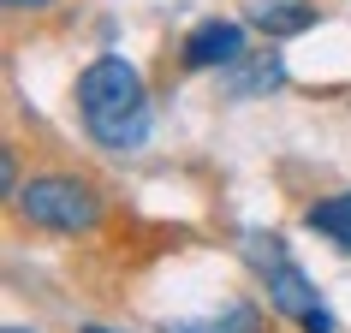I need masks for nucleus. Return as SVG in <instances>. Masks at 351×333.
Masks as SVG:
<instances>
[{
  "instance_id": "9d476101",
  "label": "nucleus",
  "mask_w": 351,
  "mask_h": 333,
  "mask_svg": "<svg viewBox=\"0 0 351 333\" xmlns=\"http://www.w3.org/2000/svg\"><path fill=\"white\" fill-rule=\"evenodd\" d=\"M12 12H36V6H54V0H6Z\"/></svg>"
},
{
  "instance_id": "7ed1b4c3",
  "label": "nucleus",
  "mask_w": 351,
  "mask_h": 333,
  "mask_svg": "<svg viewBox=\"0 0 351 333\" xmlns=\"http://www.w3.org/2000/svg\"><path fill=\"white\" fill-rule=\"evenodd\" d=\"M262 280H268V304H274L280 315H292L304 333H333V310H328V304H315L310 280H304L292 262L280 256V244L268 250V268H262Z\"/></svg>"
},
{
  "instance_id": "f8f14e48",
  "label": "nucleus",
  "mask_w": 351,
  "mask_h": 333,
  "mask_svg": "<svg viewBox=\"0 0 351 333\" xmlns=\"http://www.w3.org/2000/svg\"><path fill=\"white\" fill-rule=\"evenodd\" d=\"M6 333H24V328H6Z\"/></svg>"
},
{
  "instance_id": "20e7f679",
  "label": "nucleus",
  "mask_w": 351,
  "mask_h": 333,
  "mask_svg": "<svg viewBox=\"0 0 351 333\" xmlns=\"http://www.w3.org/2000/svg\"><path fill=\"white\" fill-rule=\"evenodd\" d=\"M239 60H244V24H232V18H208L185 36L191 72H221V66H239Z\"/></svg>"
},
{
  "instance_id": "39448f33",
  "label": "nucleus",
  "mask_w": 351,
  "mask_h": 333,
  "mask_svg": "<svg viewBox=\"0 0 351 333\" xmlns=\"http://www.w3.org/2000/svg\"><path fill=\"white\" fill-rule=\"evenodd\" d=\"M250 24L268 36H298L315 24V6L310 0H250Z\"/></svg>"
},
{
  "instance_id": "1a4fd4ad",
  "label": "nucleus",
  "mask_w": 351,
  "mask_h": 333,
  "mask_svg": "<svg viewBox=\"0 0 351 333\" xmlns=\"http://www.w3.org/2000/svg\"><path fill=\"white\" fill-rule=\"evenodd\" d=\"M0 190L19 197V161H12V155H0Z\"/></svg>"
},
{
  "instance_id": "9b49d317",
  "label": "nucleus",
  "mask_w": 351,
  "mask_h": 333,
  "mask_svg": "<svg viewBox=\"0 0 351 333\" xmlns=\"http://www.w3.org/2000/svg\"><path fill=\"white\" fill-rule=\"evenodd\" d=\"M84 333H108V328H84Z\"/></svg>"
},
{
  "instance_id": "423d86ee",
  "label": "nucleus",
  "mask_w": 351,
  "mask_h": 333,
  "mask_svg": "<svg viewBox=\"0 0 351 333\" xmlns=\"http://www.w3.org/2000/svg\"><path fill=\"white\" fill-rule=\"evenodd\" d=\"M304 226L322 232V238H333L339 250H351V190H346V197H322V203L304 214Z\"/></svg>"
},
{
  "instance_id": "0eeeda50",
  "label": "nucleus",
  "mask_w": 351,
  "mask_h": 333,
  "mask_svg": "<svg viewBox=\"0 0 351 333\" xmlns=\"http://www.w3.org/2000/svg\"><path fill=\"white\" fill-rule=\"evenodd\" d=\"M167 333H262L256 304H232L226 321H167Z\"/></svg>"
},
{
  "instance_id": "f257e3e1",
  "label": "nucleus",
  "mask_w": 351,
  "mask_h": 333,
  "mask_svg": "<svg viewBox=\"0 0 351 333\" xmlns=\"http://www.w3.org/2000/svg\"><path fill=\"white\" fill-rule=\"evenodd\" d=\"M77 113H84V131L101 149H113V155L143 149L149 125H155L149 90H143V77H137V66L125 54H101L77 72Z\"/></svg>"
},
{
  "instance_id": "f03ea898",
  "label": "nucleus",
  "mask_w": 351,
  "mask_h": 333,
  "mask_svg": "<svg viewBox=\"0 0 351 333\" xmlns=\"http://www.w3.org/2000/svg\"><path fill=\"white\" fill-rule=\"evenodd\" d=\"M19 214L42 232H90L101 226V197L77 173H36L30 185H19Z\"/></svg>"
},
{
  "instance_id": "6e6552de",
  "label": "nucleus",
  "mask_w": 351,
  "mask_h": 333,
  "mask_svg": "<svg viewBox=\"0 0 351 333\" xmlns=\"http://www.w3.org/2000/svg\"><path fill=\"white\" fill-rule=\"evenodd\" d=\"M280 77H286V66H280V60H268V66H250V72H244L239 90H244V95H250V90H280Z\"/></svg>"
}]
</instances>
